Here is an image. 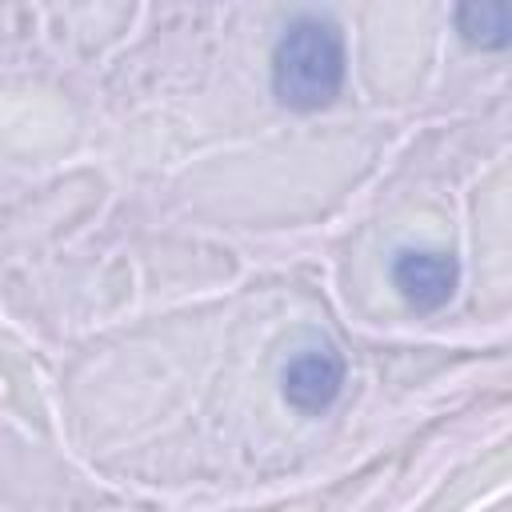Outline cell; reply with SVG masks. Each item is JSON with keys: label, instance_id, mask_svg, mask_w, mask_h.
Here are the masks:
<instances>
[{"label": "cell", "instance_id": "6da1fadb", "mask_svg": "<svg viewBox=\"0 0 512 512\" xmlns=\"http://www.w3.org/2000/svg\"><path fill=\"white\" fill-rule=\"evenodd\" d=\"M348 76L344 32L328 16H296L272 48V96L292 112L328 108Z\"/></svg>", "mask_w": 512, "mask_h": 512}, {"label": "cell", "instance_id": "7a4b0ae2", "mask_svg": "<svg viewBox=\"0 0 512 512\" xmlns=\"http://www.w3.org/2000/svg\"><path fill=\"white\" fill-rule=\"evenodd\" d=\"M344 388V356L332 344H308L300 348L284 372H280V392L284 400L304 412V416H320L336 404Z\"/></svg>", "mask_w": 512, "mask_h": 512}, {"label": "cell", "instance_id": "3957f363", "mask_svg": "<svg viewBox=\"0 0 512 512\" xmlns=\"http://www.w3.org/2000/svg\"><path fill=\"white\" fill-rule=\"evenodd\" d=\"M392 284L416 312H440L460 284V264L452 252H428V248H404L392 260Z\"/></svg>", "mask_w": 512, "mask_h": 512}, {"label": "cell", "instance_id": "277c9868", "mask_svg": "<svg viewBox=\"0 0 512 512\" xmlns=\"http://www.w3.org/2000/svg\"><path fill=\"white\" fill-rule=\"evenodd\" d=\"M456 28L476 48H504L512 36V16L504 4H464L456 8Z\"/></svg>", "mask_w": 512, "mask_h": 512}]
</instances>
